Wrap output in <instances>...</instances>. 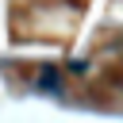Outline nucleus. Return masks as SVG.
Listing matches in <instances>:
<instances>
[{"mask_svg":"<svg viewBox=\"0 0 123 123\" xmlns=\"http://www.w3.org/2000/svg\"><path fill=\"white\" fill-rule=\"evenodd\" d=\"M35 85H38L42 92H62V73H58V69H42V73L35 77Z\"/></svg>","mask_w":123,"mask_h":123,"instance_id":"1","label":"nucleus"}]
</instances>
